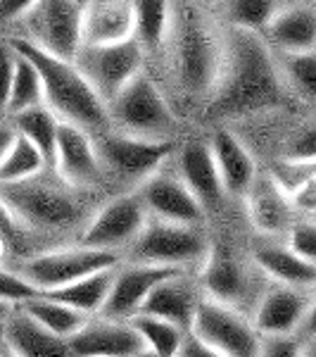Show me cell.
I'll return each mask as SVG.
<instances>
[{"mask_svg":"<svg viewBox=\"0 0 316 357\" xmlns=\"http://www.w3.org/2000/svg\"><path fill=\"white\" fill-rule=\"evenodd\" d=\"M50 167L45 160V155L33 146L29 138L17 134L15 143L10 146V151L5 153V158L0 160V183H17L41 174Z\"/></svg>","mask_w":316,"mask_h":357,"instance_id":"32","label":"cell"},{"mask_svg":"<svg viewBox=\"0 0 316 357\" xmlns=\"http://www.w3.org/2000/svg\"><path fill=\"white\" fill-rule=\"evenodd\" d=\"M243 200L245 207H248L252 227L262 236H285L295 224L297 210L292 205L290 195L281 191L269 174H257L255 183L250 186V191Z\"/></svg>","mask_w":316,"mask_h":357,"instance_id":"23","label":"cell"},{"mask_svg":"<svg viewBox=\"0 0 316 357\" xmlns=\"http://www.w3.org/2000/svg\"><path fill=\"white\" fill-rule=\"evenodd\" d=\"M205 298L200 276L195 272H176L159 281L143 303L141 312L162 317L171 324L181 326L183 331H191L198 305Z\"/></svg>","mask_w":316,"mask_h":357,"instance_id":"20","label":"cell"},{"mask_svg":"<svg viewBox=\"0 0 316 357\" xmlns=\"http://www.w3.org/2000/svg\"><path fill=\"white\" fill-rule=\"evenodd\" d=\"M122 260L124 257L117 255V252L97 250V248L84 245L77 241L72 245L33 252V255L17 262L15 269L19 274H24L41 293H48L62 289V286L72 284V281L81 279V276H88L107 267H117Z\"/></svg>","mask_w":316,"mask_h":357,"instance_id":"8","label":"cell"},{"mask_svg":"<svg viewBox=\"0 0 316 357\" xmlns=\"http://www.w3.org/2000/svg\"><path fill=\"white\" fill-rule=\"evenodd\" d=\"M74 62L84 72V77L93 84L102 100L110 105L143 72L145 48L136 38L105 45H81Z\"/></svg>","mask_w":316,"mask_h":357,"instance_id":"11","label":"cell"},{"mask_svg":"<svg viewBox=\"0 0 316 357\" xmlns=\"http://www.w3.org/2000/svg\"><path fill=\"white\" fill-rule=\"evenodd\" d=\"M107 107L112 126L126 134L174 141V134L179 131V117L155 79L145 72L138 74Z\"/></svg>","mask_w":316,"mask_h":357,"instance_id":"7","label":"cell"},{"mask_svg":"<svg viewBox=\"0 0 316 357\" xmlns=\"http://www.w3.org/2000/svg\"><path fill=\"white\" fill-rule=\"evenodd\" d=\"M285 241L292 250L316 267V220H300L285 234Z\"/></svg>","mask_w":316,"mask_h":357,"instance_id":"38","label":"cell"},{"mask_svg":"<svg viewBox=\"0 0 316 357\" xmlns=\"http://www.w3.org/2000/svg\"><path fill=\"white\" fill-rule=\"evenodd\" d=\"M134 357H159V355H157V353H155V350H150V348H148V345H145V348H143V350H138V353H136Z\"/></svg>","mask_w":316,"mask_h":357,"instance_id":"49","label":"cell"},{"mask_svg":"<svg viewBox=\"0 0 316 357\" xmlns=\"http://www.w3.org/2000/svg\"><path fill=\"white\" fill-rule=\"evenodd\" d=\"M19 307L26 314H31L38 324H43L45 329H50L57 336H65V338H72L84 326V321L88 319V314L79 312V310H74L67 303L55 301L48 293H38V296L29 298Z\"/></svg>","mask_w":316,"mask_h":357,"instance_id":"30","label":"cell"},{"mask_svg":"<svg viewBox=\"0 0 316 357\" xmlns=\"http://www.w3.org/2000/svg\"><path fill=\"white\" fill-rule=\"evenodd\" d=\"M36 0H0V29L22 22Z\"/></svg>","mask_w":316,"mask_h":357,"instance_id":"43","label":"cell"},{"mask_svg":"<svg viewBox=\"0 0 316 357\" xmlns=\"http://www.w3.org/2000/svg\"><path fill=\"white\" fill-rule=\"evenodd\" d=\"M74 357H134L145 348L131 319L90 314L84 326L69 338Z\"/></svg>","mask_w":316,"mask_h":357,"instance_id":"17","label":"cell"},{"mask_svg":"<svg viewBox=\"0 0 316 357\" xmlns=\"http://www.w3.org/2000/svg\"><path fill=\"white\" fill-rule=\"evenodd\" d=\"M207 141H210L212 155H214V162L221 174L226 195L243 200L257 178V162L252 158L250 148L245 146L243 138H238L226 126H219Z\"/></svg>","mask_w":316,"mask_h":357,"instance_id":"22","label":"cell"},{"mask_svg":"<svg viewBox=\"0 0 316 357\" xmlns=\"http://www.w3.org/2000/svg\"><path fill=\"white\" fill-rule=\"evenodd\" d=\"M134 8V38L148 50H159L169 31L174 0H131Z\"/></svg>","mask_w":316,"mask_h":357,"instance_id":"28","label":"cell"},{"mask_svg":"<svg viewBox=\"0 0 316 357\" xmlns=\"http://www.w3.org/2000/svg\"><path fill=\"white\" fill-rule=\"evenodd\" d=\"M255 262L240 260L233 252H223L212 248L210 257L200 269V284L205 296L214 298L219 303H226L231 307L240 310L245 314H252L257 301L262 298L264 289H257L255 279Z\"/></svg>","mask_w":316,"mask_h":357,"instance_id":"13","label":"cell"},{"mask_svg":"<svg viewBox=\"0 0 316 357\" xmlns=\"http://www.w3.org/2000/svg\"><path fill=\"white\" fill-rule=\"evenodd\" d=\"M212 10L193 0H174L164 45L166 65L179 93L205 105L219 77L223 29L212 20Z\"/></svg>","mask_w":316,"mask_h":357,"instance_id":"2","label":"cell"},{"mask_svg":"<svg viewBox=\"0 0 316 357\" xmlns=\"http://www.w3.org/2000/svg\"><path fill=\"white\" fill-rule=\"evenodd\" d=\"M276 53H304L316 48V10L309 5L281 8L262 33Z\"/></svg>","mask_w":316,"mask_h":357,"instance_id":"26","label":"cell"},{"mask_svg":"<svg viewBox=\"0 0 316 357\" xmlns=\"http://www.w3.org/2000/svg\"><path fill=\"white\" fill-rule=\"evenodd\" d=\"M3 338L17 357H74L69 338L57 336L17 305L3 326Z\"/></svg>","mask_w":316,"mask_h":357,"instance_id":"24","label":"cell"},{"mask_svg":"<svg viewBox=\"0 0 316 357\" xmlns=\"http://www.w3.org/2000/svg\"><path fill=\"white\" fill-rule=\"evenodd\" d=\"M281 8H283L281 0H219L212 13L219 15L223 26L264 33Z\"/></svg>","mask_w":316,"mask_h":357,"instance_id":"31","label":"cell"},{"mask_svg":"<svg viewBox=\"0 0 316 357\" xmlns=\"http://www.w3.org/2000/svg\"><path fill=\"white\" fill-rule=\"evenodd\" d=\"M114 272H117V267L100 269V272L81 276V279L72 281V284L62 286V289L48 291V296H53L55 301H60V303L72 305L74 310H79V312H84L88 317L100 314L107 298H110Z\"/></svg>","mask_w":316,"mask_h":357,"instance_id":"27","label":"cell"},{"mask_svg":"<svg viewBox=\"0 0 316 357\" xmlns=\"http://www.w3.org/2000/svg\"><path fill=\"white\" fill-rule=\"evenodd\" d=\"M13 45L36 65L43 82L45 105L62 122L77 124L81 129L90 131V134H100V131L110 129V107L93 89V84L84 77L77 62L45 53V50L36 48L24 38H17Z\"/></svg>","mask_w":316,"mask_h":357,"instance_id":"4","label":"cell"},{"mask_svg":"<svg viewBox=\"0 0 316 357\" xmlns=\"http://www.w3.org/2000/svg\"><path fill=\"white\" fill-rule=\"evenodd\" d=\"M93 138L105 178L119 186H131V191L169 162L176 151L174 141L126 134L114 126L93 134Z\"/></svg>","mask_w":316,"mask_h":357,"instance_id":"6","label":"cell"},{"mask_svg":"<svg viewBox=\"0 0 316 357\" xmlns=\"http://www.w3.org/2000/svg\"><path fill=\"white\" fill-rule=\"evenodd\" d=\"M304 357H316V338H312V348H309V353L304 350Z\"/></svg>","mask_w":316,"mask_h":357,"instance_id":"51","label":"cell"},{"mask_svg":"<svg viewBox=\"0 0 316 357\" xmlns=\"http://www.w3.org/2000/svg\"><path fill=\"white\" fill-rule=\"evenodd\" d=\"M17 69V50L13 43H0V114H5L10 89Z\"/></svg>","mask_w":316,"mask_h":357,"instance_id":"41","label":"cell"},{"mask_svg":"<svg viewBox=\"0 0 316 357\" xmlns=\"http://www.w3.org/2000/svg\"><path fill=\"white\" fill-rule=\"evenodd\" d=\"M210 252L212 243L203 224H181L148 217L143 231L124 252V260L200 272Z\"/></svg>","mask_w":316,"mask_h":357,"instance_id":"5","label":"cell"},{"mask_svg":"<svg viewBox=\"0 0 316 357\" xmlns=\"http://www.w3.org/2000/svg\"><path fill=\"white\" fill-rule=\"evenodd\" d=\"M283 158L314 160V162H316V122L302 126L297 134L290 136V141L285 143V155H283Z\"/></svg>","mask_w":316,"mask_h":357,"instance_id":"40","label":"cell"},{"mask_svg":"<svg viewBox=\"0 0 316 357\" xmlns=\"http://www.w3.org/2000/svg\"><path fill=\"white\" fill-rule=\"evenodd\" d=\"M250 260L274 284L297 286V289H314L316 286V267L297 255L288 245V241L281 243L278 236H262L260 241H255Z\"/></svg>","mask_w":316,"mask_h":357,"instance_id":"21","label":"cell"},{"mask_svg":"<svg viewBox=\"0 0 316 357\" xmlns=\"http://www.w3.org/2000/svg\"><path fill=\"white\" fill-rule=\"evenodd\" d=\"M22 24L24 41L62 60H74L84 45V5L77 0H36Z\"/></svg>","mask_w":316,"mask_h":357,"instance_id":"9","label":"cell"},{"mask_svg":"<svg viewBox=\"0 0 316 357\" xmlns=\"http://www.w3.org/2000/svg\"><path fill=\"white\" fill-rule=\"evenodd\" d=\"M312 305V289L274 284L264 289L250 319L262 336H292L300 333Z\"/></svg>","mask_w":316,"mask_h":357,"instance_id":"16","label":"cell"},{"mask_svg":"<svg viewBox=\"0 0 316 357\" xmlns=\"http://www.w3.org/2000/svg\"><path fill=\"white\" fill-rule=\"evenodd\" d=\"M193 3L203 5V8H207V10H214V5L219 3V0H193Z\"/></svg>","mask_w":316,"mask_h":357,"instance_id":"50","label":"cell"},{"mask_svg":"<svg viewBox=\"0 0 316 357\" xmlns=\"http://www.w3.org/2000/svg\"><path fill=\"white\" fill-rule=\"evenodd\" d=\"M176 357H226V355H221L219 350L210 348V345L200 341L195 333L188 331L186 338H183V343H181V348H179V353H176Z\"/></svg>","mask_w":316,"mask_h":357,"instance_id":"44","label":"cell"},{"mask_svg":"<svg viewBox=\"0 0 316 357\" xmlns=\"http://www.w3.org/2000/svg\"><path fill=\"white\" fill-rule=\"evenodd\" d=\"M15 131L19 136L29 138L33 146L38 148L45 160L53 165V155H55V143H57V131H60V122L62 119L50 110L45 102L41 105H33L29 110H22L10 117Z\"/></svg>","mask_w":316,"mask_h":357,"instance_id":"29","label":"cell"},{"mask_svg":"<svg viewBox=\"0 0 316 357\" xmlns=\"http://www.w3.org/2000/svg\"><path fill=\"white\" fill-rule=\"evenodd\" d=\"M50 167L67 183L84 188V191H97L107 181L95 151L93 134L69 122H60L53 165Z\"/></svg>","mask_w":316,"mask_h":357,"instance_id":"15","label":"cell"},{"mask_svg":"<svg viewBox=\"0 0 316 357\" xmlns=\"http://www.w3.org/2000/svg\"><path fill=\"white\" fill-rule=\"evenodd\" d=\"M171 162H174V169L179 172L183 183L191 188L200 205L205 207V212H216L226 203L228 195L219 169H216L210 141H203V138L183 141L174 151Z\"/></svg>","mask_w":316,"mask_h":357,"instance_id":"18","label":"cell"},{"mask_svg":"<svg viewBox=\"0 0 316 357\" xmlns=\"http://www.w3.org/2000/svg\"><path fill=\"white\" fill-rule=\"evenodd\" d=\"M136 193L141 195L150 217L181 224H205V207L183 183L171 160L164 167H159L152 176H148L136 188Z\"/></svg>","mask_w":316,"mask_h":357,"instance_id":"14","label":"cell"},{"mask_svg":"<svg viewBox=\"0 0 316 357\" xmlns=\"http://www.w3.org/2000/svg\"><path fill=\"white\" fill-rule=\"evenodd\" d=\"M176 272H186V269L122 260L117 264L110 298H107L100 314L114 317V319H131L134 314L141 312L143 303L148 301V296L152 293L155 286Z\"/></svg>","mask_w":316,"mask_h":357,"instance_id":"19","label":"cell"},{"mask_svg":"<svg viewBox=\"0 0 316 357\" xmlns=\"http://www.w3.org/2000/svg\"><path fill=\"white\" fill-rule=\"evenodd\" d=\"M276 60L285 86L297 96L316 100V48L304 53H278Z\"/></svg>","mask_w":316,"mask_h":357,"instance_id":"35","label":"cell"},{"mask_svg":"<svg viewBox=\"0 0 316 357\" xmlns=\"http://www.w3.org/2000/svg\"><path fill=\"white\" fill-rule=\"evenodd\" d=\"M316 174V162L314 160H295V158H281L271 169L269 176L276 181V186L281 191L292 195L304 181H309Z\"/></svg>","mask_w":316,"mask_h":357,"instance_id":"36","label":"cell"},{"mask_svg":"<svg viewBox=\"0 0 316 357\" xmlns=\"http://www.w3.org/2000/svg\"><path fill=\"white\" fill-rule=\"evenodd\" d=\"M290 200L297 212L314 217L316 215V174L309 178V181H304L302 186L290 195Z\"/></svg>","mask_w":316,"mask_h":357,"instance_id":"42","label":"cell"},{"mask_svg":"<svg viewBox=\"0 0 316 357\" xmlns=\"http://www.w3.org/2000/svg\"><path fill=\"white\" fill-rule=\"evenodd\" d=\"M38 293L41 291H38L24 274H19L15 267H3V264H0V303L22 305V303H26L29 298L38 296Z\"/></svg>","mask_w":316,"mask_h":357,"instance_id":"37","label":"cell"},{"mask_svg":"<svg viewBox=\"0 0 316 357\" xmlns=\"http://www.w3.org/2000/svg\"><path fill=\"white\" fill-rule=\"evenodd\" d=\"M41 102H45L41 74H38L36 65H33L26 55H22L19 50H17V69H15L8 105H5V114L13 117V114L29 110V107H33V105H41Z\"/></svg>","mask_w":316,"mask_h":357,"instance_id":"33","label":"cell"},{"mask_svg":"<svg viewBox=\"0 0 316 357\" xmlns=\"http://www.w3.org/2000/svg\"><path fill=\"white\" fill-rule=\"evenodd\" d=\"M191 333L226 357H257L262 345V333L255 329L250 314L210 296L200 301Z\"/></svg>","mask_w":316,"mask_h":357,"instance_id":"10","label":"cell"},{"mask_svg":"<svg viewBox=\"0 0 316 357\" xmlns=\"http://www.w3.org/2000/svg\"><path fill=\"white\" fill-rule=\"evenodd\" d=\"M77 3H81V5H84V8H86V3H88V0H77Z\"/></svg>","mask_w":316,"mask_h":357,"instance_id":"52","label":"cell"},{"mask_svg":"<svg viewBox=\"0 0 316 357\" xmlns=\"http://www.w3.org/2000/svg\"><path fill=\"white\" fill-rule=\"evenodd\" d=\"M285 82L271 45L257 31L223 26V50L216 84L205 112L216 122L271 110L283 102Z\"/></svg>","mask_w":316,"mask_h":357,"instance_id":"1","label":"cell"},{"mask_svg":"<svg viewBox=\"0 0 316 357\" xmlns=\"http://www.w3.org/2000/svg\"><path fill=\"white\" fill-rule=\"evenodd\" d=\"M17 307V305H8V303H0V326L8 321V317L13 314V310Z\"/></svg>","mask_w":316,"mask_h":357,"instance_id":"47","label":"cell"},{"mask_svg":"<svg viewBox=\"0 0 316 357\" xmlns=\"http://www.w3.org/2000/svg\"><path fill=\"white\" fill-rule=\"evenodd\" d=\"M15 138H17V131H15V126L13 122H0V160L5 158V153L10 151V146L15 143Z\"/></svg>","mask_w":316,"mask_h":357,"instance_id":"46","label":"cell"},{"mask_svg":"<svg viewBox=\"0 0 316 357\" xmlns=\"http://www.w3.org/2000/svg\"><path fill=\"white\" fill-rule=\"evenodd\" d=\"M148 217L150 215L136 191L119 193L95 207L93 217L79 236V243L117 252L124 257V252L143 231Z\"/></svg>","mask_w":316,"mask_h":357,"instance_id":"12","label":"cell"},{"mask_svg":"<svg viewBox=\"0 0 316 357\" xmlns=\"http://www.w3.org/2000/svg\"><path fill=\"white\" fill-rule=\"evenodd\" d=\"M257 357H304V345L297 333H292V336H262Z\"/></svg>","mask_w":316,"mask_h":357,"instance_id":"39","label":"cell"},{"mask_svg":"<svg viewBox=\"0 0 316 357\" xmlns=\"http://www.w3.org/2000/svg\"><path fill=\"white\" fill-rule=\"evenodd\" d=\"M134 38L131 0H88L84 8V45H105Z\"/></svg>","mask_w":316,"mask_h":357,"instance_id":"25","label":"cell"},{"mask_svg":"<svg viewBox=\"0 0 316 357\" xmlns=\"http://www.w3.org/2000/svg\"><path fill=\"white\" fill-rule=\"evenodd\" d=\"M90 193L67 183L53 167L24 181L0 183V203L15 227L41 236H81L95 212Z\"/></svg>","mask_w":316,"mask_h":357,"instance_id":"3","label":"cell"},{"mask_svg":"<svg viewBox=\"0 0 316 357\" xmlns=\"http://www.w3.org/2000/svg\"><path fill=\"white\" fill-rule=\"evenodd\" d=\"M131 324L141 333L143 343L150 350H155L159 357H176L183 338H186V333H188V331H183L181 326L162 319V317H155L148 312L134 314L131 317Z\"/></svg>","mask_w":316,"mask_h":357,"instance_id":"34","label":"cell"},{"mask_svg":"<svg viewBox=\"0 0 316 357\" xmlns=\"http://www.w3.org/2000/svg\"><path fill=\"white\" fill-rule=\"evenodd\" d=\"M300 333L304 338H309V341L316 338V286L312 289V305H309V314H307V319H304Z\"/></svg>","mask_w":316,"mask_h":357,"instance_id":"45","label":"cell"},{"mask_svg":"<svg viewBox=\"0 0 316 357\" xmlns=\"http://www.w3.org/2000/svg\"><path fill=\"white\" fill-rule=\"evenodd\" d=\"M0 357H17V355H15V350L10 348L8 341L3 338V331H0Z\"/></svg>","mask_w":316,"mask_h":357,"instance_id":"48","label":"cell"}]
</instances>
